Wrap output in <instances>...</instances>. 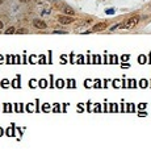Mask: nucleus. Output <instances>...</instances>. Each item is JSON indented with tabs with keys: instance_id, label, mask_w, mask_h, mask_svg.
Returning <instances> with one entry per match:
<instances>
[{
	"instance_id": "nucleus-1",
	"label": "nucleus",
	"mask_w": 151,
	"mask_h": 154,
	"mask_svg": "<svg viewBox=\"0 0 151 154\" xmlns=\"http://www.w3.org/2000/svg\"><path fill=\"white\" fill-rule=\"evenodd\" d=\"M138 23H139V16H134L131 17V19H129V20L124 21L122 24H121V28L122 29H133L134 26H137Z\"/></svg>"
},
{
	"instance_id": "nucleus-2",
	"label": "nucleus",
	"mask_w": 151,
	"mask_h": 154,
	"mask_svg": "<svg viewBox=\"0 0 151 154\" xmlns=\"http://www.w3.org/2000/svg\"><path fill=\"white\" fill-rule=\"evenodd\" d=\"M58 21H59V24H62V25H69V24L74 23L75 19L72 16H69V14H63V16L58 17Z\"/></svg>"
},
{
	"instance_id": "nucleus-3",
	"label": "nucleus",
	"mask_w": 151,
	"mask_h": 154,
	"mask_svg": "<svg viewBox=\"0 0 151 154\" xmlns=\"http://www.w3.org/2000/svg\"><path fill=\"white\" fill-rule=\"evenodd\" d=\"M33 25H34L37 29H46V28H47V25H46L45 21L40 20V19H36V20H33Z\"/></svg>"
},
{
	"instance_id": "nucleus-4",
	"label": "nucleus",
	"mask_w": 151,
	"mask_h": 154,
	"mask_svg": "<svg viewBox=\"0 0 151 154\" xmlns=\"http://www.w3.org/2000/svg\"><path fill=\"white\" fill-rule=\"evenodd\" d=\"M104 29H106V24L105 23H99V24H96V25H93L92 32H100V30H104Z\"/></svg>"
},
{
	"instance_id": "nucleus-5",
	"label": "nucleus",
	"mask_w": 151,
	"mask_h": 154,
	"mask_svg": "<svg viewBox=\"0 0 151 154\" xmlns=\"http://www.w3.org/2000/svg\"><path fill=\"white\" fill-rule=\"evenodd\" d=\"M62 9H63V12H64V14H69V16H74V14H75L74 9L70 8V7H67V5H64Z\"/></svg>"
},
{
	"instance_id": "nucleus-6",
	"label": "nucleus",
	"mask_w": 151,
	"mask_h": 154,
	"mask_svg": "<svg viewBox=\"0 0 151 154\" xmlns=\"http://www.w3.org/2000/svg\"><path fill=\"white\" fill-rule=\"evenodd\" d=\"M16 32H17V30H16V28L11 26V28H8V29L5 30V34H12V33H16Z\"/></svg>"
},
{
	"instance_id": "nucleus-7",
	"label": "nucleus",
	"mask_w": 151,
	"mask_h": 154,
	"mask_svg": "<svg viewBox=\"0 0 151 154\" xmlns=\"http://www.w3.org/2000/svg\"><path fill=\"white\" fill-rule=\"evenodd\" d=\"M4 28V24H3V21H0V30Z\"/></svg>"
},
{
	"instance_id": "nucleus-8",
	"label": "nucleus",
	"mask_w": 151,
	"mask_h": 154,
	"mask_svg": "<svg viewBox=\"0 0 151 154\" xmlns=\"http://www.w3.org/2000/svg\"><path fill=\"white\" fill-rule=\"evenodd\" d=\"M17 33H25V30H24V29H20V30H17Z\"/></svg>"
},
{
	"instance_id": "nucleus-9",
	"label": "nucleus",
	"mask_w": 151,
	"mask_h": 154,
	"mask_svg": "<svg viewBox=\"0 0 151 154\" xmlns=\"http://www.w3.org/2000/svg\"><path fill=\"white\" fill-rule=\"evenodd\" d=\"M20 1H23V3H26V1H30V0H20Z\"/></svg>"
}]
</instances>
